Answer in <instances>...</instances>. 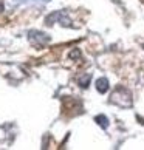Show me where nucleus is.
<instances>
[{"label": "nucleus", "instance_id": "obj_5", "mask_svg": "<svg viewBox=\"0 0 144 150\" xmlns=\"http://www.w3.org/2000/svg\"><path fill=\"white\" fill-rule=\"evenodd\" d=\"M95 121H96L98 124L102 127V129H107V127H109V119L106 118V116H102V115L96 116V118H95Z\"/></svg>", "mask_w": 144, "mask_h": 150}, {"label": "nucleus", "instance_id": "obj_3", "mask_svg": "<svg viewBox=\"0 0 144 150\" xmlns=\"http://www.w3.org/2000/svg\"><path fill=\"white\" fill-rule=\"evenodd\" d=\"M96 88L99 93H106L109 90V81L106 79V77H101V79L96 81Z\"/></svg>", "mask_w": 144, "mask_h": 150}, {"label": "nucleus", "instance_id": "obj_4", "mask_svg": "<svg viewBox=\"0 0 144 150\" xmlns=\"http://www.w3.org/2000/svg\"><path fill=\"white\" fill-rule=\"evenodd\" d=\"M90 74H84V76H81L79 79H77V84H79L82 88H87L88 87V82H90Z\"/></svg>", "mask_w": 144, "mask_h": 150}, {"label": "nucleus", "instance_id": "obj_2", "mask_svg": "<svg viewBox=\"0 0 144 150\" xmlns=\"http://www.w3.org/2000/svg\"><path fill=\"white\" fill-rule=\"evenodd\" d=\"M62 112L64 115H68V116H73L76 115L73 110H76V105H81V102L77 101V99H73V98H64L62 101Z\"/></svg>", "mask_w": 144, "mask_h": 150}, {"label": "nucleus", "instance_id": "obj_1", "mask_svg": "<svg viewBox=\"0 0 144 150\" xmlns=\"http://www.w3.org/2000/svg\"><path fill=\"white\" fill-rule=\"evenodd\" d=\"M110 102H113L119 107H130L132 105V94L130 91L124 87H118L116 90L112 93V98H110Z\"/></svg>", "mask_w": 144, "mask_h": 150}]
</instances>
